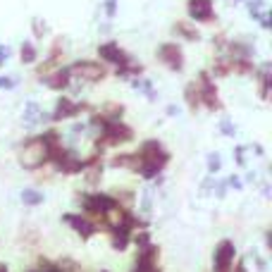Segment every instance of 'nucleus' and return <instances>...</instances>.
Listing matches in <instances>:
<instances>
[{
    "instance_id": "1",
    "label": "nucleus",
    "mask_w": 272,
    "mask_h": 272,
    "mask_svg": "<svg viewBox=\"0 0 272 272\" xmlns=\"http://www.w3.org/2000/svg\"><path fill=\"white\" fill-rule=\"evenodd\" d=\"M98 53L103 60H108V62H115V64H122V62H127V55L119 50L115 43H108V45H100L98 48Z\"/></svg>"
},
{
    "instance_id": "2",
    "label": "nucleus",
    "mask_w": 272,
    "mask_h": 272,
    "mask_svg": "<svg viewBox=\"0 0 272 272\" xmlns=\"http://www.w3.org/2000/svg\"><path fill=\"white\" fill-rule=\"evenodd\" d=\"M189 8H191V17L193 19H210V8L213 3L210 0H189Z\"/></svg>"
},
{
    "instance_id": "3",
    "label": "nucleus",
    "mask_w": 272,
    "mask_h": 272,
    "mask_svg": "<svg viewBox=\"0 0 272 272\" xmlns=\"http://www.w3.org/2000/svg\"><path fill=\"white\" fill-rule=\"evenodd\" d=\"M160 57H163V60L170 64L172 70H179V67H181V53L177 50V48H174V45H163Z\"/></svg>"
},
{
    "instance_id": "4",
    "label": "nucleus",
    "mask_w": 272,
    "mask_h": 272,
    "mask_svg": "<svg viewBox=\"0 0 272 272\" xmlns=\"http://www.w3.org/2000/svg\"><path fill=\"white\" fill-rule=\"evenodd\" d=\"M67 222H70V225L74 227V229H77V232H79V234L82 236H91L93 234V225H91L89 220H84V218H74V215H67Z\"/></svg>"
},
{
    "instance_id": "5",
    "label": "nucleus",
    "mask_w": 272,
    "mask_h": 272,
    "mask_svg": "<svg viewBox=\"0 0 272 272\" xmlns=\"http://www.w3.org/2000/svg\"><path fill=\"white\" fill-rule=\"evenodd\" d=\"M74 112H79V108H74L70 100H60L57 103V112H55V117H70V115H74Z\"/></svg>"
},
{
    "instance_id": "6",
    "label": "nucleus",
    "mask_w": 272,
    "mask_h": 272,
    "mask_svg": "<svg viewBox=\"0 0 272 272\" xmlns=\"http://www.w3.org/2000/svg\"><path fill=\"white\" fill-rule=\"evenodd\" d=\"M129 236V227H119L117 232H115V241H112V244H115V248H119V251H122V248H127V239Z\"/></svg>"
},
{
    "instance_id": "7",
    "label": "nucleus",
    "mask_w": 272,
    "mask_h": 272,
    "mask_svg": "<svg viewBox=\"0 0 272 272\" xmlns=\"http://www.w3.org/2000/svg\"><path fill=\"white\" fill-rule=\"evenodd\" d=\"M22 200H24V203H29V206H38V203L43 200V196H41L38 191L27 189V191H22Z\"/></svg>"
},
{
    "instance_id": "8",
    "label": "nucleus",
    "mask_w": 272,
    "mask_h": 272,
    "mask_svg": "<svg viewBox=\"0 0 272 272\" xmlns=\"http://www.w3.org/2000/svg\"><path fill=\"white\" fill-rule=\"evenodd\" d=\"M22 60H24V62H34V60H36V50H34L31 45H24V50H22Z\"/></svg>"
},
{
    "instance_id": "9",
    "label": "nucleus",
    "mask_w": 272,
    "mask_h": 272,
    "mask_svg": "<svg viewBox=\"0 0 272 272\" xmlns=\"http://www.w3.org/2000/svg\"><path fill=\"white\" fill-rule=\"evenodd\" d=\"M208 167L215 172V170H220V155H210L208 158Z\"/></svg>"
},
{
    "instance_id": "10",
    "label": "nucleus",
    "mask_w": 272,
    "mask_h": 272,
    "mask_svg": "<svg viewBox=\"0 0 272 272\" xmlns=\"http://www.w3.org/2000/svg\"><path fill=\"white\" fill-rule=\"evenodd\" d=\"M0 89H15V79H10V77H3V79H0Z\"/></svg>"
},
{
    "instance_id": "11",
    "label": "nucleus",
    "mask_w": 272,
    "mask_h": 272,
    "mask_svg": "<svg viewBox=\"0 0 272 272\" xmlns=\"http://www.w3.org/2000/svg\"><path fill=\"white\" fill-rule=\"evenodd\" d=\"M222 131H225V134H229V136L234 134V129L229 127V122H222Z\"/></svg>"
}]
</instances>
